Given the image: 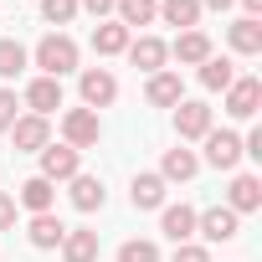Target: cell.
Returning <instances> with one entry per match:
<instances>
[{"label":"cell","instance_id":"cell-35","mask_svg":"<svg viewBox=\"0 0 262 262\" xmlns=\"http://www.w3.org/2000/svg\"><path fill=\"white\" fill-rule=\"evenodd\" d=\"M242 6H247V16L257 21V11H262V0H242Z\"/></svg>","mask_w":262,"mask_h":262},{"label":"cell","instance_id":"cell-2","mask_svg":"<svg viewBox=\"0 0 262 262\" xmlns=\"http://www.w3.org/2000/svg\"><path fill=\"white\" fill-rule=\"evenodd\" d=\"M98 134H103V123H98V113H93V108H67V113H62V144H72L77 155H82V149H93V144H98Z\"/></svg>","mask_w":262,"mask_h":262},{"label":"cell","instance_id":"cell-15","mask_svg":"<svg viewBox=\"0 0 262 262\" xmlns=\"http://www.w3.org/2000/svg\"><path fill=\"white\" fill-rule=\"evenodd\" d=\"M226 41H231V52H242V57H257V52H262V21H252V16L231 21V26H226Z\"/></svg>","mask_w":262,"mask_h":262},{"label":"cell","instance_id":"cell-27","mask_svg":"<svg viewBox=\"0 0 262 262\" xmlns=\"http://www.w3.org/2000/svg\"><path fill=\"white\" fill-rule=\"evenodd\" d=\"M21 67H26V47L11 41V36H0V77H16Z\"/></svg>","mask_w":262,"mask_h":262},{"label":"cell","instance_id":"cell-18","mask_svg":"<svg viewBox=\"0 0 262 262\" xmlns=\"http://www.w3.org/2000/svg\"><path fill=\"white\" fill-rule=\"evenodd\" d=\"M67 195H72V206H77L82 216H88V211H103V201H108V190H103L98 175H72V190H67Z\"/></svg>","mask_w":262,"mask_h":262},{"label":"cell","instance_id":"cell-10","mask_svg":"<svg viewBox=\"0 0 262 262\" xmlns=\"http://www.w3.org/2000/svg\"><path fill=\"white\" fill-rule=\"evenodd\" d=\"M26 108H31L36 118L57 113V108H62V82H57V77H31V82H26Z\"/></svg>","mask_w":262,"mask_h":262},{"label":"cell","instance_id":"cell-7","mask_svg":"<svg viewBox=\"0 0 262 262\" xmlns=\"http://www.w3.org/2000/svg\"><path fill=\"white\" fill-rule=\"evenodd\" d=\"M11 139H16V149H21V155H41V149L52 144V123H47V118H36V113H26V118H16V123H11Z\"/></svg>","mask_w":262,"mask_h":262},{"label":"cell","instance_id":"cell-28","mask_svg":"<svg viewBox=\"0 0 262 262\" xmlns=\"http://www.w3.org/2000/svg\"><path fill=\"white\" fill-rule=\"evenodd\" d=\"M118 262H160V247L134 236V242H123V247H118Z\"/></svg>","mask_w":262,"mask_h":262},{"label":"cell","instance_id":"cell-24","mask_svg":"<svg viewBox=\"0 0 262 262\" xmlns=\"http://www.w3.org/2000/svg\"><path fill=\"white\" fill-rule=\"evenodd\" d=\"M160 21L180 26V31H195L201 26V0H160Z\"/></svg>","mask_w":262,"mask_h":262},{"label":"cell","instance_id":"cell-22","mask_svg":"<svg viewBox=\"0 0 262 262\" xmlns=\"http://www.w3.org/2000/svg\"><path fill=\"white\" fill-rule=\"evenodd\" d=\"M128 41H134V36H128L118 21H98L93 26V52L98 57H118V52H128Z\"/></svg>","mask_w":262,"mask_h":262},{"label":"cell","instance_id":"cell-9","mask_svg":"<svg viewBox=\"0 0 262 262\" xmlns=\"http://www.w3.org/2000/svg\"><path fill=\"white\" fill-rule=\"evenodd\" d=\"M128 62H134L139 72H165V62H170V47L160 41V36H139V41H128Z\"/></svg>","mask_w":262,"mask_h":262},{"label":"cell","instance_id":"cell-31","mask_svg":"<svg viewBox=\"0 0 262 262\" xmlns=\"http://www.w3.org/2000/svg\"><path fill=\"white\" fill-rule=\"evenodd\" d=\"M170 262H211V252H206V247H201V242H180V247H175V257H170Z\"/></svg>","mask_w":262,"mask_h":262},{"label":"cell","instance_id":"cell-11","mask_svg":"<svg viewBox=\"0 0 262 262\" xmlns=\"http://www.w3.org/2000/svg\"><path fill=\"white\" fill-rule=\"evenodd\" d=\"M257 103H262V82H257V77H236V82L226 88V113H231V118H252Z\"/></svg>","mask_w":262,"mask_h":262},{"label":"cell","instance_id":"cell-6","mask_svg":"<svg viewBox=\"0 0 262 262\" xmlns=\"http://www.w3.org/2000/svg\"><path fill=\"white\" fill-rule=\"evenodd\" d=\"M175 134L180 139H206L211 134V108L201 98H180L175 103Z\"/></svg>","mask_w":262,"mask_h":262},{"label":"cell","instance_id":"cell-21","mask_svg":"<svg viewBox=\"0 0 262 262\" xmlns=\"http://www.w3.org/2000/svg\"><path fill=\"white\" fill-rule=\"evenodd\" d=\"M128 201H134V211H160V206H165V180H160V175H134Z\"/></svg>","mask_w":262,"mask_h":262},{"label":"cell","instance_id":"cell-25","mask_svg":"<svg viewBox=\"0 0 262 262\" xmlns=\"http://www.w3.org/2000/svg\"><path fill=\"white\" fill-rule=\"evenodd\" d=\"M118 26L123 31H134V26H149L155 16H160V0H118Z\"/></svg>","mask_w":262,"mask_h":262},{"label":"cell","instance_id":"cell-1","mask_svg":"<svg viewBox=\"0 0 262 262\" xmlns=\"http://www.w3.org/2000/svg\"><path fill=\"white\" fill-rule=\"evenodd\" d=\"M36 67H41V77H67V72H77V41L67 36V31H52V36H41L36 41Z\"/></svg>","mask_w":262,"mask_h":262},{"label":"cell","instance_id":"cell-34","mask_svg":"<svg viewBox=\"0 0 262 262\" xmlns=\"http://www.w3.org/2000/svg\"><path fill=\"white\" fill-rule=\"evenodd\" d=\"M231 0H201V11H226Z\"/></svg>","mask_w":262,"mask_h":262},{"label":"cell","instance_id":"cell-20","mask_svg":"<svg viewBox=\"0 0 262 262\" xmlns=\"http://www.w3.org/2000/svg\"><path fill=\"white\" fill-rule=\"evenodd\" d=\"M62 257H67V262H98V231H88V226H67V236H62Z\"/></svg>","mask_w":262,"mask_h":262},{"label":"cell","instance_id":"cell-29","mask_svg":"<svg viewBox=\"0 0 262 262\" xmlns=\"http://www.w3.org/2000/svg\"><path fill=\"white\" fill-rule=\"evenodd\" d=\"M41 16H47L52 26H67V21L77 16V0H41Z\"/></svg>","mask_w":262,"mask_h":262},{"label":"cell","instance_id":"cell-19","mask_svg":"<svg viewBox=\"0 0 262 262\" xmlns=\"http://www.w3.org/2000/svg\"><path fill=\"white\" fill-rule=\"evenodd\" d=\"M226 206H231L236 216L257 211V206H262V180H257V175H236V180H231V190H226Z\"/></svg>","mask_w":262,"mask_h":262},{"label":"cell","instance_id":"cell-14","mask_svg":"<svg viewBox=\"0 0 262 262\" xmlns=\"http://www.w3.org/2000/svg\"><path fill=\"white\" fill-rule=\"evenodd\" d=\"M26 236H31V247H36V252H57V247H62V236H67V226H62L52 211H41V216H31Z\"/></svg>","mask_w":262,"mask_h":262},{"label":"cell","instance_id":"cell-4","mask_svg":"<svg viewBox=\"0 0 262 262\" xmlns=\"http://www.w3.org/2000/svg\"><path fill=\"white\" fill-rule=\"evenodd\" d=\"M72 175H82V155L72 149V144H47L41 149V180H72Z\"/></svg>","mask_w":262,"mask_h":262},{"label":"cell","instance_id":"cell-30","mask_svg":"<svg viewBox=\"0 0 262 262\" xmlns=\"http://www.w3.org/2000/svg\"><path fill=\"white\" fill-rule=\"evenodd\" d=\"M16 108H21V98H16V93H11V88H0V134H11V123H16V118H21V113H16Z\"/></svg>","mask_w":262,"mask_h":262},{"label":"cell","instance_id":"cell-26","mask_svg":"<svg viewBox=\"0 0 262 262\" xmlns=\"http://www.w3.org/2000/svg\"><path fill=\"white\" fill-rule=\"evenodd\" d=\"M201 170V160L190 155V149H165V165H160V180L170 185V180H190Z\"/></svg>","mask_w":262,"mask_h":262},{"label":"cell","instance_id":"cell-17","mask_svg":"<svg viewBox=\"0 0 262 262\" xmlns=\"http://www.w3.org/2000/svg\"><path fill=\"white\" fill-rule=\"evenodd\" d=\"M144 98H149L155 108H175V103L185 98V88H180V72H155V77L144 82Z\"/></svg>","mask_w":262,"mask_h":262},{"label":"cell","instance_id":"cell-23","mask_svg":"<svg viewBox=\"0 0 262 262\" xmlns=\"http://www.w3.org/2000/svg\"><path fill=\"white\" fill-rule=\"evenodd\" d=\"M231 82H236V67H231V57H216V52H211V57L201 62V88H206V93H226Z\"/></svg>","mask_w":262,"mask_h":262},{"label":"cell","instance_id":"cell-8","mask_svg":"<svg viewBox=\"0 0 262 262\" xmlns=\"http://www.w3.org/2000/svg\"><path fill=\"white\" fill-rule=\"evenodd\" d=\"M206 165H216V170H236L242 165V139L231 128H211L206 134Z\"/></svg>","mask_w":262,"mask_h":262},{"label":"cell","instance_id":"cell-33","mask_svg":"<svg viewBox=\"0 0 262 262\" xmlns=\"http://www.w3.org/2000/svg\"><path fill=\"white\" fill-rule=\"evenodd\" d=\"M6 226H16V195L0 190V231H6Z\"/></svg>","mask_w":262,"mask_h":262},{"label":"cell","instance_id":"cell-32","mask_svg":"<svg viewBox=\"0 0 262 262\" xmlns=\"http://www.w3.org/2000/svg\"><path fill=\"white\" fill-rule=\"evenodd\" d=\"M118 6V0H77V11H93L98 21H108V11Z\"/></svg>","mask_w":262,"mask_h":262},{"label":"cell","instance_id":"cell-12","mask_svg":"<svg viewBox=\"0 0 262 262\" xmlns=\"http://www.w3.org/2000/svg\"><path fill=\"white\" fill-rule=\"evenodd\" d=\"M16 206H26L31 216H41V211H52V206H57V185H52V180H41V175H31V180H21Z\"/></svg>","mask_w":262,"mask_h":262},{"label":"cell","instance_id":"cell-5","mask_svg":"<svg viewBox=\"0 0 262 262\" xmlns=\"http://www.w3.org/2000/svg\"><path fill=\"white\" fill-rule=\"evenodd\" d=\"M195 231H201L206 242H231V236L242 231V216H236L231 206H211V211H195Z\"/></svg>","mask_w":262,"mask_h":262},{"label":"cell","instance_id":"cell-3","mask_svg":"<svg viewBox=\"0 0 262 262\" xmlns=\"http://www.w3.org/2000/svg\"><path fill=\"white\" fill-rule=\"evenodd\" d=\"M77 93H82V108H108L113 98H118V77L108 72V67H88L82 77H77Z\"/></svg>","mask_w":262,"mask_h":262},{"label":"cell","instance_id":"cell-13","mask_svg":"<svg viewBox=\"0 0 262 262\" xmlns=\"http://www.w3.org/2000/svg\"><path fill=\"white\" fill-rule=\"evenodd\" d=\"M160 231L180 247V242H190L195 236V211L190 206H160Z\"/></svg>","mask_w":262,"mask_h":262},{"label":"cell","instance_id":"cell-16","mask_svg":"<svg viewBox=\"0 0 262 262\" xmlns=\"http://www.w3.org/2000/svg\"><path fill=\"white\" fill-rule=\"evenodd\" d=\"M170 57H180L185 67H201V62L211 57V36H206L201 26H195V31H180V36H175V47H170Z\"/></svg>","mask_w":262,"mask_h":262}]
</instances>
